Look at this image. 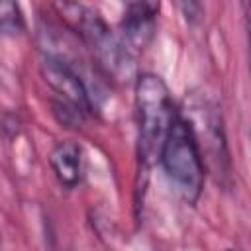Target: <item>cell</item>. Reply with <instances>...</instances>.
Masks as SVG:
<instances>
[{
  "mask_svg": "<svg viewBox=\"0 0 251 251\" xmlns=\"http://www.w3.org/2000/svg\"><path fill=\"white\" fill-rule=\"evenodd\" d=\"M157 159L161 161L176 192L188 204H194L200 198L204 186V161L192 129L184 118L176 116L173 122Z\"/></svg>",
  "mask_w": 251,
  "mask_h": 251,
  "instance_id": "obj_1",
  "label": "cell"
},
{
  "mask_svg": "<svg viewBox=\"0 0 251 251\" xmlns=\"http://www.w3.org/2000/svg\"><path fill=\"white\" fill-rule=\"evenodd\" d=\"M135 108L139 122L141 155L143 159L151 161L159 155L165 135L176 120L169 88L161 76L143 73L135 78Z\"/></svg>",
  "mask_w": 251,
  "mask_h": 251,
  "instance_id": "obj_2",
  "label": "cell"
},
{
  "mask_svg": "<svg viewBox=\"0 0 251 251\" xmlns=\"http://www.w3.org/2000/svg\"><path fill=\"white\" fill-rule=\"evenodd\" d=\"M65 8L69 12H73L69 16H75L76 31L92 47L94 55L98 57L100 65L108 71V75H112L120 80L131 78L135 63H133L131 51L127 49L126 41L116 37L112 33V29L106 25V22L96 12H92L84 6H75V4H67Z\"/></svg>",
  "mask_w": 251,
  "mask_h": 251,
  "instance_id": "obj_3",
  "label": "cell"
},
{
  "mask_svg": "<svg viewBox=\"0 0 251 251\" xmlns=\"http://www.w3.org/2000/svg\"><path fill=\"white\" fill-rule=\"evenodd\" d=\"M41 75L45 82L63 98L65 104L76 108L80 114L90 110V96L80 76L61 59L45 57L41 63Z\"/></svg>",
  "mask_w": 251,
  "mask_h": 251,
  "instance_id": "obj_4",
  "label": "cell"
},
{
  "mask_svg": "<svg viewBox=\"0 0 251 251\" xmlns=\"http://www.w3.org/2000/svg\"><path fill=\"white\" fill-rule=\"evenodd\" d=\"M157 12H159V4H151V2L127 4L122 20V31H124V41L129 47L143 49L153 39Z\"/></svg>",
  "mask_w": 251,
  "mask_h": 251,
  "instance_id": "obj_5",
  "label": "cell"
},
{
  "mask_svg": "<svg viewBox=\"0 0 251 251\" xmlns=\"http://www.w3.org/2000/svg\"><path fill=\"white\" fill-rule=\"evenodd\" d=\"M51 169L57 176V180L65 188H75L80 182V171H82V151L73 141H63L55 145L49 157Z\"/></svg>",
  "mask_w": 251,
  "mask_h": 251,
  "instance_id": "obj_6",
  "label": "cell"
},
{
  "mask_svg": "<svg viewBox=\"0 0 251 251\" xmlns=\"http://www.w3.org/2000/svg\"><path fill=\"white\" fill-rule=\"evenodd\" d=\"M24 27L22 10L16 2L0 0V31L4 33H16Z\"/></svg>",
  "mask_w": 251,
  "mask_h": 251,
  "instance_id": "obj_7",
  "label": "cell"
}]
</instances>
